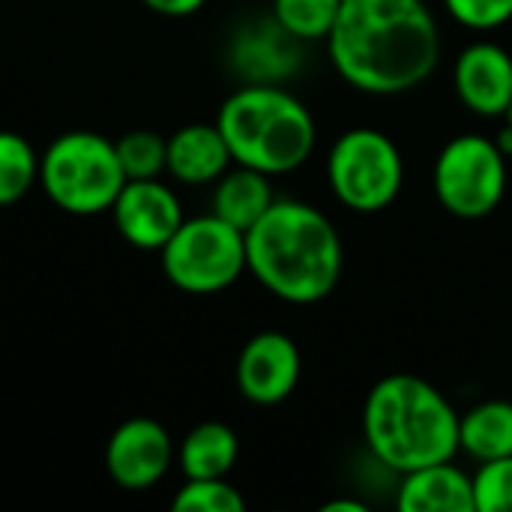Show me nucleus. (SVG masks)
<instances>
[{
    "mask_svg": "<svg viewBox=\"0 0 512 512\" xmlns=\"http://www.w3.org/2000/svg\"><path fill=\"white\" fill-rule=\"evenodd\" d=\"M342 264L336 225L306 201L276 198L246 231V270L285 303L312 306L330 297Z\"/></svg>",
    "mask_w": 512,
    "mask_h": 512,
    "instance_id": "obj_2",
    "label": "nucleus"
},
{
    "mask_svg": "<svg viewBox=\"0 0 512 512\" xmlns=\"http://www.w3.org/2000/svg\"><path fill=\"white\" fill-rule=\"evenodd\" d=\"M507 123L512 126V102H510V111H507Z\"/></svg>",
    "mask_w": 512,
    "mask_h": 512,
    "instance_id": "obj_28",
    "label": "nucleus"
},
{
    "mask_svg": "<svg viewBox=\"0 0 512 512\" xmlns=\"http://www.w3.org/2000/svg\"><path fill=\"white\" fill-rule=\"evenodd\" d=\"M300 369L303 360L294 339L279 330H264L237 357V387L255 405H279L297 390Z\"/></svg>",
    "mask_w": 512,
    "mask_h": 512,
    "instance_id": "obj_11",
    "label": "nucleus"
},
{
    "mask_svg": "<svg viewBox=\"0 0 512 512\" xmlns=\"http://www.w3.org/2000/svg\"><path fill=\"white\" fill-rule=\"evenodd\" d=\"M126 180H153L168 171V138L150 129H132L114 141Z\"/></svg>",
    "mask_w": 512,
    "mask_h": 512,
    "instance_id": "obj_21",
    "label": "nucleus"
},
{
    "mask_svg": "<svg viewBox=\"0 0 512 512\" xmlns=\"http://www.w3.org/2000/svg\"><path fill=\"white\" fill-rule=\"evenodd\" d=\"M462 105L480 117H507L512 102V57L498 42H471L453 66Z\"/></svg>",
    "mask_w": 512,
    "mask_h": 512,
    "instance_id": "obj_12",
    "label": "nucleus"
},
{
    "mask_svg": "<svg viewBox=\"0 0 512 512\" xmlns=\"http://www.w3.org/2000/svg\"><path fill=\"white\" fill-rule=\"evenodd\" d=\"M396 507L402 512H477L474 477L453 462L408 471L402 474Z\"/></svg>",
    "mask_w": 512,
    "mask_h": 512,
    "instance_id": "obj_14",
    "label": "nucleus"
},
{
    "mask_svg": "<svg viewBox=\"0 0 512 512\" xmlns=\"http://www.w3.org/2000/svg\"><path fill=\"white\" fill-rule=\"evenodd\" d=\"M435 195L459 219H483L507 195V156L486 135H459L444 144L435 162Z\"/></svg>",
    "mask_w": 512,
    "mask_h": 512,
    "instance_id": "obj_8",
    "label": "nucleus"
},
{
    "mask_svg": "<svg viewBox=\"0 0 512 512\" xmlns=\"http://www.w3.org/2000/svg\"><path fill=\"white\" fill-rule=\"evenodd\" d=\"M474 510L512 512V456L480 462L474 474Z\"/></svg>",
    "mask_w": 512,
    "mask_h": 512,
    "instance_id": "obj_23",
    "label": "nucleus"
},
{
    "mask_svg": "<svg viewBox=\"0 0 512 512\" xmlns=\"http://www.w3.org/2000/svg\"><path fill=\"white\" fill-rule=\"evenodd\" d=\"M39 183V153L18 132L0 129V207L18 204Z\"/></svg>",
    "mask_w": 512,
    "mask_h": 512,
    "instance_id": "obj_19",
    "label": "nucleus"
},
{
    "mask_svg": "<svg viewBox=\"0 0 512 512\" xmlns=\"http://www.w3.org/2000/svg\"><path fill=\"white\" fill-rule=\"evenodd\" d=\"M39 183L48 201L72 216H93L111 210L126 174L114 141L90 129L63 132L39 156Z\"/></svg>",
    "mask_w": 512,
    "mask_h": 512,
    "instance_id": "obj_5",
    "label": "nucleus"
},
{
    "mask_svg": "<svg viewBox=\"0 0 512 512\" xmlns=\"http://www.w3.org/2000/svg\"><path fill=\"white\" fill-rule=\"evenodd\" d=\"M342 0H273V18L300 42L327 39Z\"/></svg>",
    "mask_w": 512,
    "mask_h": 512,
    "instance_id": "obj_20",
    "label": "nucleus"
},
{
    "mask_svg": "<svg viewBox=\"0 0 512 512\" xmlns=\"http://www.w3.org/2000/svg\"><path fill=\"white\" fill-rule=\"evenodd\" d=\"M327 180L333 195L354 213L387 210L405 183V162L390 135L357 126L336 138L327 156Z\"/></svg>",
    "mask_w": 512,
    "mask_h": 512,
    "instance_id": "obj_7",
    "label": "nucleus"
},
{
    "mask_svg": "<svg viewBox=\"0 0 512 512\" xmlns=\"http://www.w3.org/2000/svg\"><path fill=\"white\" fill-rule=\"evenodd\" d=\"M168 282L186 294H216L246 273V234L216 213L183 219L159 249Z\"/></svg>",
    "mask_w": 512,
    "mask_h": 512,
    "instance_id": "obj_6",
    "label": "nucleus"
},
{
    "mask_svg": "<svg viewBox=\"0 0 512 512\" xmlns=\"http://www.w3.org/2000/svg\"><path fill=\"white\" fill-rule=\"evenodd\" d=\"M444 6L471 30H495L512 21V0H444Z\"/></svg>",
    "mask_w": 512,
    "mask_h": 512,
    "instance_id": "obj_24",
    "label": "nucleus"
},
{
    "mask_svg": "<svg viewBox=\"0 0 512 512\" xmlns=\"http://www.w3.org/2000/svg\"><path fill=\"white\" fill-rule=\"evenodd\" d=\"M273 201H276V195H273L270 174L237 165L234 171H225L216 180L210 213H216L219 219H225L228 225H234L246 234L273 207Z\"/></svg>",
    "mask_w": 512,
    "mask_h": 512,
    "instance_id": "obj_16",
    "label": "nucleus"
},
{
    "mask_svg": "<svg viewBox=\"0 0 512 512\" xmlns=\"http://www.w3.org/2000/svg\"><path fill=\"white\" fill-rule=\"evenodd\" d=\"M324 512H366V504H360V501H348V498H339V501H327Z\"/></svg>",
    "mask_w": 512,
    "mask_h": 512,
    "instance_id": "obj_26",
    "label": "nucleus"
},
{
    "mask_svg": "<svg viewBox=\"0 0 512 512\" xmlns=\"http://www.w3.org/2000/svg\"><path fill=\"white\" fill-rule=\"evenodd\" d=\"M459 450L477 462L512 456V402L489 399L459 414Z\"/></svg>",
    "mask_w": 512,
    "mask_h": 512,
    "instance_id": "obj_18",
    "label": "nucleus"
},
{
    "mask_svg": "<svg viewBox=\"0 0 512 512\" xmlns=\"http://www.w3.org/2000/svg\"><path fill=\"white\" fill-rule=\"evenodd\" d=\"M177 450L168 429L153 417H132L120 423L105 444V471L126 492H144L156 486Z\"/></svg>",
    "mask_w": 512,
    "mask_h": 512,
    "instance_id": "obj_9",
    "label": "nucleus"
},
{
    "mask_svg": "<svg viewBox=\"0 0 512 512\" xmlns=\"http://www.w3.org/2000/svg\"><path fill=\"white\" fill-rule=\"evenodd\" d=\"M327 51L351 87L396 96L435 72L441 30L423 0H342Z\"/></svg>",
    "mask_w": 512,
    "mask_h": 512,
    "instance_id": "obj_1",
    "label": "nucleus"
},
{
    "mask_svg": "<svg viewBox=\"0 0 512 512\" xmlns=\"http://www.w3.org/2000/svg\"><path fill=\"white\" fill-rule=\"evenodd\" d=\"M231 162V150L216 123H189L168 138V174L186 186L216 183Z\"/></svg>",
    "mask_w": 512,
    "mask_h": 512,
    "instance_id": "obj_15",
    "label": "nucleus"
},
{
    "mask_svg": "<svg viewBox=\"0 0 512 512\" xmlns=\"http://www.w3.org/2000/svg\"><path fill=\"white\" fill-rule=\"evenodd\" d=\"M231 66L246 84H282L300 69V39L276 18L255 21L234 36Z\"/></svg>",
    "mask_w": 512,
    "mask_h": 512,
    "instance_id": "obj_13",
    "label": "nucleus"
},
{
    "mask_svg": "<svg viewBox=\"0 0 512 512\" xmlns=\"http://www.w3.org/2000/svg\"><path fill=\"white\" fill-rule=\"evenodd\" d=\"M495 144L501 147V153H504V156H512V126L510 123L501 129V135L495 138Z\"/></svg>",
    "mask_w": 512,
    "mask_h": 512,
    "instance_id": "obj_27",
    "label": "nucleus"
},
{
    "mask_svg": "<svg viewBox=\"0 0 512 512\" xmlns=\"http://www.w3.org/2000/svg\"><path fill=\"white\" fill-rule=\"evenodd\" d=\"M363 435L384 468L408 474L453 462L459 453V414L426 378L387 375L366 399Z\"/></svg>",
    "mask_w": 512,
    "mask_h": 512,
    "instance_id": "obj_3",
    "label": "nucleus"
},
{
    "mask_svg": "<svg viewBox=\"0 0 512 512\" xmlns=\"http://www.w3.org/2000/svg\"><path fill=\"white\" fill-rule=\"evenodd\" d=\"M237 165L270 177L297 171L315 150L312 111L282 84H243L216 117Z\"/></svg>",
    "mask_w": 512,
    "mask_h": 512,
    "instance_id": "obj_4",
    "label": "nucleus"
},
{
    "mask_svg": "<svg viewBox=\"0 0 512 512\" xmlns=\"http://www.w3.org/2000/svg\"><path fill=\"white\" fill-rule=\"evenodd\" d=\"M240 441L225 423H198L177 447V465L186 480H216L228 477L237 465Z\"/></svg>",
    "mask_w": 512,
    "mask_h": 512,
    "instance_id": "obj_17",
    "label": "nucleus"
},
{
    "mask_svg": "<svg viewBox=\"0 0 512 512\" xmlns=\"http://www.w3.org/2000/svg\"><path fill=\"white\" fill-rule=\"evenodd\" d=\"M147 9H153L156 15H165V18H186V15H195L207 0H144Z\"/></svg>",
    "mask_w": 512,
    "mask_h": 512,
    "instance_id": "obj_25",
    "label": "nucleus"
},
{
    "mask_svg": "<svg viewBox=\"0 0 512 512\" xmlns=\"http://www.w3.org/2000/svg\"><path fill=\"white\" fill-rule=\"evenodd\" d=\"M120 237L135 249H162L183 225V207L177 195L159 180H126L117 201L111 204Z\"/></svg>",
    "mask_w": 512,
    "mask_h": 512,
    "instance_id": "obj_10",
    "label": "nucleus"
},
{
    "mask_svg": "<svg viewBox=\"0 0 512 512\" xmlns=\"http://www.w3.org/2000/svg\"><path fill=\"white\" fill-rule=\"evenodd\" d=\"M174 512H243V495L225 480H186L183 489L174 495Z\"/></svg>",
    "mask_w": 512,
    "mask_h": 512,
    "instance_id": "obj_22",
    "label": "nucleus"
}]
</instances>
